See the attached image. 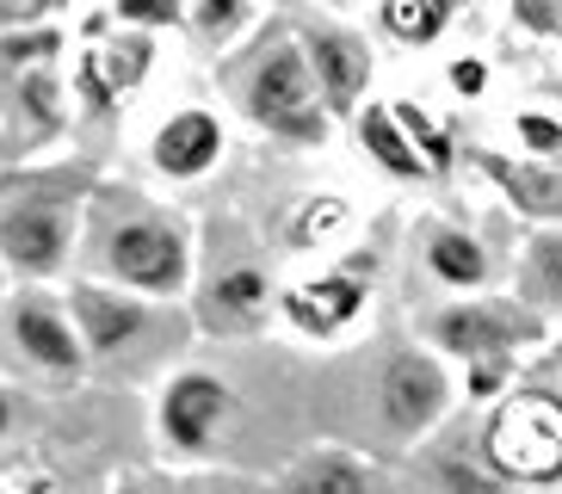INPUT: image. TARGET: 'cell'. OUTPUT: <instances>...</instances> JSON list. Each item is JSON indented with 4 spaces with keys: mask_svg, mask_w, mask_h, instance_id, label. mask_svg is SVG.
<instances>
[{
    "mask_svg": "<svg viewBox=\"0 0 562 494\" xmlns=\"http://www.w3.org/2000/svg\"><path fill=\"white\" fill-rule=\"evenodd\" d=\"M63 303H68V322L81 334L87 359H117V352H131V346H143L155 334V303H143L131 291H112L100 279H75L63 291Z\"/></svg>",
    "mask_w": 562,
    "mask_h": 494,
    "instance_id": "8",
    "label": "cell"
},
{
    "mask_svg": "<svg viewBox=\"0 0 562 494\" xmlns=\"http://www.w3.org/2000/svg\"><path fill=\"white\" fill-rule=\"evenodd\" d=\"M427 266H432V279L451 284V291H482V284L495 279L488 247L470 229H451V223H439V229L427 235Z\"/></svg>",
    "mask_w": 562,
    "mask_h": 494,
    "instance_id": "17",
    "label": "cell"
},
{
    "mask_svg": "<svg viewBox=\"0 0 562 494\" xmlns=\"http://www.w3.org/2000/svg\"><path fill=\"white\" fill-rule=\"evenodd\" d=\"M223 148H229V131H223V117L211 105H180V112H167L149 136V167L161 180L186 186V180H204L216 161H223Z\"/></svg>",
    "mask_w": 562,
    "mask_h": 494,
    "instance_id": "12",
    "label": "cell"
},
{
    "mask_svg": "<svg viewBox=\"0 0 562 494\" xmlns=\"http://www.w3.org/2000/svg\"><path fill=\"white\" fill-rule=\"evenodd\" d=\"M112 13L124 19V25H180L186 19V0H112Z\"/></svg>",
    "mask_w": 562,
    "mask_h": 494,
    "instance_id": "26",
    "label": "cell"
},
{
    "mask_svg": "<svg viewBox=\"0 0 562 494\" xmlns=\"http://www.w3.org/2000/svg\"><path fill=\"white\" fill-rule=\"evenodd\" d=\"M451 0H383V32L402 37V44H432L446 32Z\"/></svg>",
    "mask_w": 562,
    "mask_h": 494,
    "instance_id": "22",
    "label": "cell"
},
{
    "mask_svg": "<svg viewBox=\"0 0 562 494\" xmlns=\"http://www.w3.org/2000/svg\"><path fill=\"white\" fill-rule=\"evenodd\" d=\"M63 25H37V32H7L0 37V81L32 75V68H63Z\"/></svg>",
    "mask_w": 562,
    "mask_h": 494,
    "instance_id": "21",
    "label": "cell"
},
{
    "mask_svg": "<svg viewBox=\"0 0 562 494\" xmlns=\"http://www.w3.org/2000/svg\"><path fill=\"white\" fill-rule=\"evenodd\" d=\"M482 470L495 482L544 489L562 476V395L519 390L482 427Z\"/></svg>",
    "mask_w": 562,
    "mask_h": 494,
    "instance_id": "3",
    "label": "cell"
},
{
    "mask_svg": "<svg viewBox=\"0 0 562 494\" xmlns=\"http://www.w3.org/2000/svg\"><path fill=\"white\" fill-rule=\"evenodd\" d=\"M56 19H63V0H0V37L37 32V25H56Z\"/></svg>",
    "mask_w": 562,
    "mask_h": 494,
    "instance_id": "25",
    "label": "cell"
},
{
    "mask_svg": "<svg viewBox=\"0 0 562 494\" xmlns=\"http://www.w3.org/2000/svg\"><path fill=\"white\" fill-rule=\"evenodd\" d=\"M229 383L216 378V371H173L155 402V427H161V445L167 451H180V458H204L229 420Z\"/></svg>",
    "mask_w": 562,
    "mask_h": 494,
    "instance_id": "10",
    "label": "cell"
},
{
    "mask_svg": "<svg viewBox=\"0 0 562 494\" xmlns=\"http://www.w3.org/2000/svg\"><path fill=\"white\" fill-rule=\"evenodd\" d=\"M186 19L199 37L223 44V37H235V25H248V0H186Z\"/></svg>",
    "mask_w": 562,
    "mask_h": 494,
    "instance_id": "23",
    "label": "cell"
},
{
    "mask_svg": "<svg viewBox=\"0 0 562 494\" xmlns=\"http://www.w3.org/2000/svg\"><path fill=\"white\" fill-rule=\"evenodd\" d=\"M284 315H291V328H303L310 340H334L340 328H352L364 310V279L352 272H328V279H310L297 291L279 296Z\"/></svg>",
    "mask_w": 562,
    "mask_h": 494,
    "instance_id": "14",
    "label": "cell"
},
{
    "mask_svg": "<svg viewBox=\"0 0 562 494\" xmlns=\"http://www.w3.org/2000/svg\"><path fill=\"white\" fill-rule=\"evenodd\" d=\"M0 494H13V489H0Z\"/></svg>",
    "mask_w": 562,
    "mask_h": 494,
    "instance_id": "32",
    "label": "cell"
},
{
    "mask_svg": "<svg viewBox=\"0 0 562 494\" xmlns=\"http://www.w3.org/2000/svg\"><path fill=\"white\" fill-rule=\"evenodd\" d=\"M476 167L501 186V198H507L519 216L544 223V229H562V161H526V155H495V148H482Z\"/></svg>",
    "mask_w": 562,
    "mask_h": 494,
    "instance_id": "13",
    "label": "cell"
},
{
    "mask_svg": "<svg viewBox=\"0 0 562 494\" xmlns=\"http://www.w3.org/2000/svg\"><path fill=\"white\" fill-rule=\"evenodd\" d=\"M378 408L383 427L402 433V439H420L446 420L451 408V371L432 352H396L378 378Z\"/></svg>",
    "mask_w": 562,
    "mask_h": 494,
    "instance_id": "11",
    "label": "cell"
},
{
    "mask_svg": "<svg viewBox=\"0 0 562 494\" xmlns=\"http://www.w3.org/2000/svg\"><path fill=\"white\" fill-rule=\"evenodd\" d=\"M538 315L526 310V303H451V310H439L427 322L432 346L446 352V359H458L463 371L470 364H507L513 346L538 340Z\"/></svg>",
    "mask_w": 562,
    "mask_h": 494,
    "instance_id": "6",
    "label": "cell"
},
{
    "mask_svg": "<svg viewBox=\"0 0 562 494\" xmlns=\"http://www.w3.org/2000/svg\"><path fill=\"white\" fill-rule=\"evenodd\" d=\"M112 494H149V489H131V482H124V489H112Z\"/></svg>",
    "mask_w": 562,
    "mask_h": 494,
    "instance_id": "30",
    "label": "cell"
},
{
    "mask_svg": "<svg viewBox=\"0 0 562 494\" xmlns=\"http://www.w3.org/2000/svg\"><path fill=\"white\" fill-rule=\"evenodd\" d=\"M155 68V37H112V44H100L93 56H87V87L93 93H131V87H143V75Z\"/></svg>",
    "mask_w": 562,
    "mask_h": 494,
    "instance_id": "19",
    "label": "cell"
},
{
    "mask_svg": "<svg viewBox=\"0 0 562 494\" xmlns=\"http://www.w3.org/2000/svg\"><path fill=\"white\" fill-rule=\"evenodd\" d=\"M87 198H93V173L81 161L7 167L0 173V272L25 284L56 279L81 242Z\"/></svg>",
    "mask_w": 562,
    "mask_h": 494,
    "instance_id": "2",
    "label": "cell"
},
{
    "mask_svg": "<svg viewBox=\"0 0 562 494\" xmlns=\"http://www.w3.org/2000/svg\"><path fill=\"white\" fill-rule=\"evenodd\" d=\"M513 136H519V148H526V161H562V117L519 112L513 117Z\"/></svg>",
    "mask_w": 562,
    "mask_h": 494,
    "instance_id": "24",
    "label": "cell"
},
{
    "mask_svg": "<svg viewBox=\"0 0 562 494\" xmlns=\"http://www.w3.org/2000/svg\"><path fill=\"white\" fill-rule=\"evenodd\" d=\"M7 420H13V395L0 390V433H7Z\"/></svg>",
    "mask_w": 562,
    "mask_h": 494,
    "instance_id": "29",
    "label": "cell"
},
{
    "mask_svg": "<svg viewBox=\"0 0 562 494\" xmlns=\"http://www.w3.org/2000/svg\"><path fill=\"white\" fill-rule=\"evenodd\" d=\"M272 494H371V470L352 451H310L284 470Z\"/></svg>",
    "mask_w": 562,
    "mask_h": 494,
    "instance_id": "18",
    "label": "cell"
},
{
    "mask_svg": "<svg viewBox=\"0 0 562 494\" xmlns=\"http://www.w3.org/2000/svg\"><path fill=\"white\" fill-rule=\"evenodd\" d=\"M68 124V87L63 68H32L0 81V161L25 167L32 148H50Z\"/></svg>",
    "mask_w": 562,
    "mask_h": 494,
    "instance_id": "7",
    "label": "cell"
},
{
    "mask_svg": "<svg viewBox=\"0 0 562 494\" xmlns=\"http://www.w3.org/2000/svg\"><path fill=\"white\" fill-rule=\"evenodd\" d=\"M451 81H458V93H482L488 75H482V63H458V68H451Z\"/></svg>",
    "mask_w": 562,
    "mask_h": 494,
    "instance_id": "27",
    "label": "cell"
},
{
    "mask_svg": "<svg viewBox=\"0 0 562 494\" xmlns=\"http://www.w3.org/2000/svg\"><path fill=\"white\" fill-rule=\"evenodd\" d=\"M192 494H260V489H248V482H229V476H216V482H199Z\"/></svg>",
    "mask_w": 562,
    "mask_h": 494,
    "instance_id": "28",
    "label": "cell"
},
{
    "mask_svg": "<svg viewBox=\"0 0 562 494\" xmlns=\"http://www.w3.org/2000/svg\"><path fill=\"white\" fill-rule=\"evenodd\" d=\"M0 303H7V272H0Z\"/></svg>",
    "mask_w": 562,
    "mask_h": 494,
    "instance_id": "31",
    "label": "cell"
},
{
    "mask_svg": "<svg viewBox=\"0 0 562 494\" xmlns=\"http://www.w3.org/2000/svg\"><path fill=\"white\" fill-rule=\"evenodd\" d=\"M241 112H248L254 131L279 136L291 148H322L328 143V112H322V93L310 81V63H303L297 44H272L254 63L248 87H241Z\"/></svg>",
    "mask_w": 562,
    "mask_h": 494,
    "instance_id": "4",
    "label": "cell"
},
{
    "mask_svg": "<svg viewBox=\"0 0 562 494\" xmlns=\"http://www.w3.org/2000/svg\"><path fill=\"white\" fill-rule=\"evenodd\" d=\"M81 223H93V266L105 272L112 291H131L143 303L186 296V284H192V229L173 211L93 186Z\"/></svg>",
    "mask_w": 562,
    "mask_h": 494,
    "instance_id": "1",
    "label": "cell"
},
{
    "mask_svg": "<svg viewBox=\"0 0 562 494\" xmlns=\"http://www.w3.org/2000/svg\"><path fill=\"white\" fill-rule=\"evenodd\" d=\"M297 49H303V63H310V81L322 93V112L328 117H352L371 99L378 56H371V44L359 32H347V25H310L297 37Z\"/></svg>",
    "mask_w": 562,
    "mask_h": 494,
    "instance_id": "9",
    "label": "cell"
},
{
    "mask_svg": "<svg viewBox=\"0 0 562 494\" xmlns=\"http://www.w3.org/2000/svg\"><path fill=\"white\" fill-rule=\"evenodd\" d=\"M519 303L526 310H562V229H544L526 242V260H519Z\"/></svg>",
    "mask_w": 562,
    "mask_h": 494,
    "instance_id": "20",
    "label": "cell"
},
{
    "mask_svg": "<svg viewBox=\"0 0 562 494\" xmlns=\"http://www.w3.org/2000/svg\"><path fill=\"white\" fill-rule=\"evenodd\" d=\"M266 303H272L266 272H260V266H235V272H223V279L204 284L199 322H204V328H216V334H241V328H254V322L266 315Z\"/></svg>",
    "mask_w": 562,
    "mask_h": 494,
    "instance_id": "15",
    "label": "cell"
},
{
    "mask_svg": "<svg viewBox=\"0 0 562 494\" xmlns=\"http://www.w3.org/2000/svg\"><path fill=\"white\" fill-rule=\"evenodd\" d=\"M0 340L13 346L32 371H44V378H81L87 371L81 334H75L68 303L50 284H19V291H7V303H0Z\"/></svg>",
    "mask_w": 562,
    "mask_h": 494,
    "instance_id": "5",
    "label": "cell"
},
{
    "mask_svg": "<svg viewBox=\"0 0 562 494\" xmlns=\"http://www.w3.org/2000/svg\"><path fill=\"white\" fill-rule=\"evenodd\" d=\"M352 131H359V143L371 148V161H378L383 173H396V180H432V167L420 161V148L408 143V131H402L396 105L364 99L359 112H352Z\"/></svg>",
    "mask_w": 562,
    "mask_h": 494,
    "instance_id": "16",
    "label": "cell"
}]
</instances>
